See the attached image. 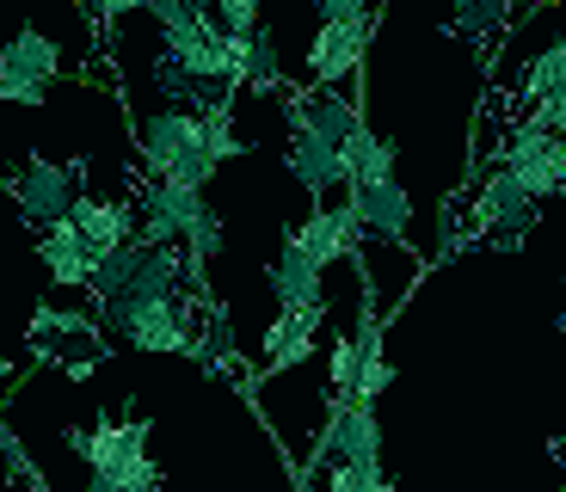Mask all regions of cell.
Returning <instances> with one entry per match:
<instances>
[{"label":"cell","mask_w":566,"mask_h":492,"mask_svg":"<svg viewBox=\"0 0 566 492\" xmlns=\"http://www.w3.org/2000/svg\"><path fill=\"white\" fill-rule=\"evenodd\" d=\"M536 228V197L505 167H481L450 203V247H499L517 253Z\"/></svg>","instance_id":"6da1fadb"},{"label":"cell","mask_w":566,"mask_h":492,"mask_svg":"<svg viewBox=\"0 0 566 492\" xmlns=\"http://www.w3.org/2000/svg\"><path fill=\"white\" fill-rule=\"evenodd\" d=\"M74 450L93 462V474L112 480V486H129V492H155L160 486V468L148 462V425L142 419H124V425H93V431H74Z\"/></svg>","instance_id":"7a4b0ae2"},{"label":"cell","mask_w":566,"mask_h":492,"mask_svg":"<svg viewBox=\"0 0 566 492\" xmlns=\"http://www.w3.org/2000/svg\"><path fill=\"white\" fill-rule=\"evenodd\" d=\"M56 74H62V50L38 25L13 31V43L0 50V98H13V105H43Z\"/></svg>","instance_id":"3957f363"},{"label":"cell","mask_w":566,"mask_h":492,"mask_svg":"<svg viewBox=\"0 0 566 492\" xmlns=\"http://www.w3.org/2000/svg\"><path fill=\"white\" fill-rule=\"evenodd\" d=\"M499 167L524 185L530 197H554L560 179H566V136L536 129V124H517L505 136V148H499Z\"/></svg>","instance_id":"277c9868"},{"label":"cell","mask_w":566,"mask_h":492,"mask_svg":"<svg viewBox=\"0 0 566 492\" xmlns=\"http://www.w3.org/2000/svg\"><path fill=\"white\" fill-rule=\"evenodd\" d=\"M7 197L19 203V216H25L31 228H43V222H56V216H69V203L81 197V167L31 155L25 167L7 179Z\"/></svg>","instance_id":"5b68a950"},{"label":"cell","mask_w":566,"mask_h":492,"mask_svg":"<svg viewBox=\"0 0 566 492\" xmlns=\"http://www.w3.org/2000/svg\"><path fill=\"white\" fill-rule=\"evenodd\" d=\"M191 148H203L198 105H160V112L142 124V179H167Z\"/></svg>","instance_id":"8992f818"},{"label":"cell","mask_w":566,"mask_h":492,"mask_svg":"<svg viewBox=\"0 0 566 492\" xmlns=\"http://www.w3.org/2000/svg\"><path fill=\"white\" fill-rule=\"evenodd\" d=\"M369 31H376V13L321 19V38H314V56H308V86H333V81H345V74L364 69Z\"/></svg>","instance_id":"52a82bcc"},{"label":"cell","mask_w":566,"mask_h":492,"mask_svg":"<svg viewBox=\"0 0 566 492\" xmlns=\"http://www.w3.org/2000/svg\"><path fill=\"white\" fill-rule=\"evenodd\" d=\"M69 222H74V234L86 240L93 265H99L112 247H124V240L136 234V197H93V191H81L69 203Z\"/></svg>","instance_id":"ba28073f"},{"label":"cell","mask_w":566,"mask_h":492,"mask_svg":"<svg viewBox=\"0 0 566 492\" xmlns=\"http://www.w3.org/2000/svg\"><path fill=\"white\" fill-rule=\"evenodd\" d=\"M345 210L357 216L364 234L400 240L412 228V197L400 191V179H376V185H345Z\"/></svg>","instance_id":"9c48e42d"},{"label":"cell","mask_w":566,"mask_h":492,"mask_svg":"<svg viewBox=\"0 0 566 492\" xmlns=\"http://www.w3.org/2000/svg\"><path fill=\"white\" fill-rule=\"evenodd\" d=\"M283 240H296V247L314 259V265H333V259H352V253H357V240H364V228H357V216L339 203V210H314L308 222H302V228H290Z\"/></svg>","instance_id":"30bf717a"},{"label":"cell","mask_w":566,"mask_h":492,"mask_svg":"<svg viewBox=\"0 0 566 492\" xmlns=\"http://www.w3.org/2000/svg\"><path fill=\"white\" fill-rule=\"evenodd\" d=\"M333 462H382V431H376V400H333Z\"/></svg>","instance_id":"8fae6325"},{"label":"cell","mask_w":566,"mask_h":492,"mask_svg":"<svg viewBox=\"0 0 566 492\" xmlns=\"http://www.w3.org/2000/svg\"><path fill=\"white\" fill-rule=\"evenodd\" d=\"M290 172L308 191H345V155L326 136H314L308 124H290Z\"/></svg>","instance_id":"7c38bea8"},{"label":"cell","mask_w":566,"mask_h":492,"mask_svg":"<svg viewBox=\"0 0 566 492\" xmlns=\"http://www.w3.org/2000/svg\"><path fill=\"white\" fill-rule=\"evenodd\" d=\"M38 253H43V265H50V278H56L62 290H81V283L93 278V253H86V240L74 234L69 216L38 228Z\"/></svg>","instance_id":"4fadbf2b"},{"label":"cell","mask_w":566,"mask_h":492,"mask_svg":"<svg viewBox=\"0 0 566 492\" xmlns=\"http://www.w3.org/2000/svg\"><path fill=\"white\" fill-rule=\"evenodd\" d=\"M321 321H326V302H314V308H283L277 326L265 333V357H259V364H265V369H283V364H296V357H308Z\"/></svg>","instance_id":"5bb4252c"},{"label":"cell","mask_w":566,"mask_h":492,"mask_svg":"<svg viewBox=\"0 0 566 492\" xmlns=\"http://www.w3.org/2000/svg\"><path fill=\"white\" fill-rule=\"evenodd\" d=\"M321 271L326 265H314L296 240H283V253L271 259V295H277L283 308H314L321 302Z\"/></svg>","instance_id":"9a60e30c"},{"label":"cell","mask_w":566,"mask_h":492,"mask_svg":"<svg viewBox=\"0 0 566 492\" xmlns=\"http://www.w3.org/2000/svg\"><path fill=\"white\" fill-rule=\"evenodd\" d=\"M511 31V19H505V0H450V38H462V43H499Z\"/></svg>","instance_id":"2e32d148"},{"label":"cell","mask_w":566,"mask_h":492,"mask_svg":"<svg viewBox=\"0 0 566 492\" xmlns=\"http://www.w3.org/2000/svg\"><path fill=\"white\" fill-rule=\"evenodd\" d=\"M198 124H203V148H210L216 167L241 155V136H234V98H210V105H198Z\"/></svg>","instance_id":"e0dca14e"},{"label":"cell","mask_w":566,"mask_h":492,"mask_svg":"<svg viewBox=\"0 0 566 492\" xmlns=\"http://www.w3.org/2000/svg\"><path fill=\"white\" fill-rule=\"evenodd\" d=\"M241 86H259V93H271V86H283V69H277V43H271V31L259 25L253 43H247V69H241Z\"/></svg>","instance_id":"ac0fdd59"},{"label":"cell","mask_w":566,"mask_h":492,"mask_svg":"<svg viewBox=\"0 0 566 492\" xmlns=\"http://www.w3.org/2000/svg\"><path fill=\"white\" fill-rule=\"evenodd\" d=\"M179 247H185V253H198V259H210L216 247H222V216H216V210H198L191 222H185Z\"/></svg>","instance_id":"d6986e66"},{"label":"cell","mask_w":566,"mask_h":492,"mask_svg":"<svg viewBox=\"0 0 566 492\" xmlns=\"http://www.w3.org/2000/svg\"><path fill=\"white\" fill-rule=\"evenodd\" d=\"M210 13L222 31H259V0H216Z\"/></svg>","instance_id":"ffe728a7"},{"label":"cell","mask_w":566,"mask_h":492,"mask_svg":"<svg viewBox=\"0 0 566 492\" xmlns=\"http://www.w3.org/2000/svg\"><path fill=\"white\" fill-rule=\"evenodd\" d=\"M321 19H352V13H369V0H314Z\"/></svg>","instance_id":"44dd1931"},{"label":"cell","mask_w":566,"mask_h":492,"mask_svg":"<svg viewBox=\"0 0 566 492\" xmlns=\"http://www.w3.org/2000/svg\"><path fill=\"white\" fill-rule=\"evenodd\" d=\"M142 0H93V19L99 25H112V19H124V13H136Z\"/></svg>","instance_id":"7402d4cb"},{"label":"cell","mask_w":566,"mask_h":492,"mask_svg":"<svg viewBox=\"0 0 566 492\" xmlns=\"http://www.w3.org/2000/svg\"><path fill=\"white\" fill-rule=\"evenodd\" d=\"M536 7H542V0H505V19H511V25H517V19H530V13H536Z\"/></svg>","instance_id":"603a6c76"},{"label":"cell","mask_w":566,"mask_h":492,"mask_svg":"<svg viewBox=\"0 0 566 492\" xmlns=\"http://www.w3.org/2000/svg\"><path fill=\"white\" fill-rule=\"evenodd\" d=\"M86 492H129V486H112V480H99V474H93V486H86Z\"/></svg>","instance_id":"cb8c5ba5"},{"label":"cell","mask_w":566,"mask_h":492,"mask_svg":"<svg viewBox=\"0 0 566 492\" xmlns=\"http://www.w3.org/2000/svg\"><path fill=\"white\" fill-rule=\"evenodd\" d=\"M554 456H560V462H566V437H560V443H554Z\"/></svg>","instance_id":"d4e9b609"},{"label":"cell","mask_w":566,"mask_h":492,"mask_svg":"<svg viewBox=\"0 0 566 492\" xmlns=\"http://www.w3.org/2000/svg\"><path fill=\"white\" fill-rule=\"evenodd\" d=\"M554 197H566V179H560V191H554Z\"/></svg>","instance_id":"484cf974"}]
</instances>
